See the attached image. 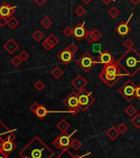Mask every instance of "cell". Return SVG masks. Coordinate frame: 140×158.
Instances as JSON below:
<instances>
[{
	"instance_id": "16",
	"label": "cell",
	"mask_w": 140,
	"mask_h": 158,
	"mask_svg": "<svg viewBox=\"0 0 140 158\" xmlns=\"http://www.w3.org/2000/svg\"><path fill=\"white\" fill-rule=\"evenodd\" d=\"M59 43V39L57 38L54 34L51 33L50 36H48L44 42H42V47L45 48L46 51H51Z\"/></svg>"
},
{
	"instance_id": "47",
	"label": "cell",
	"mask_w": 140,
	"mask_h": 158,
	"mask_svg": "<svg viewBox=\"0 0 140 158\" xmlns=\"http://www.w3.org/2000/svg\"><path fill=\"white\" fill-rule=\"evenodd\" d=\"M129 1H130L133 4H135V5H137L138 3L140 2V0H129Z\"/></svg>"
},
{
	"instance_id": "37",
	"label": "cell",
	"mask_w": 140,
	"mask_h": 158,
	"mask_svg": "<svg viewBox=\"0 0 140 158\" xmlns=\"http://www.w3.org/2000/svg\"><path fill=\"white\" fill-rule=\"evenodd\" d=\"M84 38H85V40H86L88 43H91V44H93V43L95 42L94 39H93V35H92V32H91V31H87Z\"/></svg>"
},
{
	"instance_id": "5",
	"label": "cell",
	"mask_w": 140,
	"mask_h": 158,
	"mask_svg": "<svg viewBox=\"0 0 140 158\" xmlns=\"http://www.w3.org/2000/svg\"><path fill=\"white\" fill-rule=\"evenodd\" d=\"M78 130H74L72 133H61V134L56 137L53 141L54 146L57 148V149H68V147H71V143L73 141V137H72L77 133Z\"/></svg>"
},
{
	"instance_id": "36",
	"label": "cell",
	"mask_w": 140,
	"mask_h": 158,
	"mask_svg": "<svg viewBox=\"0 0 140 158\" xmlns=\"http://www.w3.org/2000/svg\"><path fill=\"white\" fill-rule=\"evenodd\" d=\"M22 62H23V61H22V60L20 59V57L18 56H14L13 58L11 60V63L15 67L20 66V65L22 64Z\"/></svg>"
},
{
	"instance_id": "26",
	"label": "cell",
	"mask_w": 140,
	"mask_h": 158,
	"mask_svg": "<svg viewBox=\"0 0 140 158\" xmlns=\"http://www.w3.org/2000/svg\"><path fill=\"white\" fill-rule=\"evenodd\" d=\"M108 14L110 15V17L113 18V19H115L119 17V15L121 14V12L120 10L116 8V7H112L108 10Z\"/></svg>"
},
{
	"instance_id": "23",
	"label": "cell",
	"mask_w": 140,
	"mask_h": 158,
	"mask_svg": "<svg viewBox=\"0 0 140 158\" xmlns=\"http://www.w3.org/2000/svg\"><path fill=\"white\" fill-rule=\"evenodd\" d=\"M64 71H63V70L59 66H56L54 67L52 70H51V75L53 76L54 78H55L56 80H59L60 78L64 75Z\"/></svg>"
},
{
	"instance_id": "14",
	"label": "cell",
	"mask_w": 140,
	"mask_h": 158,
	"mask_svg": "<svg viewBox=\"0 0 140 158\" xmlns=\"http://www.w3.org/2000/svg\"><path fill=\"white\" fill-rule=\"evenodd\" d=\"M88 81L85 79V78L81 75H78L76 76L73 81H71V85L78 89V90H82L85 89V88L87 87Z\"/></svg>"
},
{
	"instance_id": "25",
	"label": "cell",
	"mask_w": 140,
	"mask_h": 158,
	"mask_svg": "<svg viewBox=\"0 0 140 158\" xmlns=\"http://www.w3.org/2000/svg\"><path fill=\"white\" fill-rule=\"evenodd\" d=\"M130 122L133 126H135V128L139 129L140 128V114L137 113L135 116L132 117V118L130 119Z\"/></svg>"
},
{
	"instance_id": "20",
	"label": "cell",
	"mask_w": 140,
	"mask_h": 158,
	"mask_svg": "<svg viewBox=\"0 0 140 158\" xmlns=\"http://www.w3.org/2000/svg\"><path fill=\"white\" fill-rule=\"evenodd\" d=\"M15 148H16V144L14 143L13 141H4L2 145L1 151L7 155H9L13 152Z\"/></svg>"
},
{
	"instance_id": "13",
	"label": "cell",
	"mask_w": 140,
	"mask_h": 158,
	"mask_svg": "<svg viewBox=\"0 0 140 158\" xmlns=\"http://www.w3.org/2000/svg\"><path fill=\"white\" fill-rule=\"evenodd\" d=\"M17 9V6H12L7 3H3L0 5V17H12Z\"/></svg>"
},
{
	"instance_id": "6",
	"label": "cell",
	"mask_w": 140,
	"mask_h": 158,
	"mask_svg": "<svg viewBox=\"0 0 140 158\" xmlns=\"http://www.w3.org/2000/svg\"><path fill=\"white\" fill-rule=\"evenodd\" d=\"M63 104L68 108V112L70 114L73 116H76L80 111L78 93L71 92L69 95H68L67 98L63 101Z\"/></svg>"
},
{
	"instance_id": "21",
	"label": "cell",
	"mask_w": 140,
	"mask_h": 158,
	"mask_svg": "<svg viewBox=\"0 0 140 158\" xmlns=\"http://www.w3.org/2000/svg\"><path fill=\"white\" fill-rule=\"evenodd\" d=\"M120 134H121V133L118 131L116 127H111V128H110L107 131V133H106V135H107L111 141H115V139L120 136Z\"/></svg>"
},
{
	"instance_id": "29",
	"label": "cell",
	"mask_w": 140,
	"mask_h": 158,
	"mask_svg": "<svg viewBox=\"0 0 140 158\" xmlns=\"http://www.w3.org/2000/svg\"><path fill=\"white\" fill-rule=\"evenodd\" d=\"M124 113H125L127 115H129V117H131L132 118V117H134L135 114H137V109H136L133 105H129L124 109Z\"/></svg>"
},
{
	"instance_id": "19",
	"label": "cell",
	"mask_w": 140,
	"mask_h": 158,
	"mask_svg": "<svg viewBox=\"0 0 140 158\" xmlns=\"http://www.w3.org/2000/svg\"><path fill=\"white\" fill-rule=\"evenodd\" d=\"M88 155H90V152L82 156L74 155V154L71 152L68 149H65L62 150L61 152L59 153V155L57 156L55 158H85Z\"/></svg>"
},
{
	"instance_id": "18",
	"label": "cell",
	"mask_w": 140,
	"mask_h": 158,
	"mask_svg": "<svg viewBox=\"0 0 140 158\" xmlns=\"http://www.w3.org/2000/svg\"><path fill=\"white\" fill-rule=\"evenodd\" d=\"M3 48H4V50L7 51L8 53L9 54H13L19 48V45L17 44V42L14 41L13 39H9L8 40V42H6L5 44L3 46Z\"/></svg>"
},
{
	"instance_id": "34",
	"label": "cell",
	"mask_w": 140,
	"mask_h": 158,
	"mask_svg": "<svg viewBox=\"0 0 140 158\" xmlns=\"http://www.w3.org/2000/svg\"><path fill=\"white\" fill-rule=\"evenodd\" d=\"M134 42L132 41L131 38H128L127 40H125L123 43V46L125 47L127 50H130V49H133L134 48Z\"/></svg>"
},
{
	"instance_id": "3",
	"label": "cell",
	"mask_w": 140,
	"mask_h": 158,
	"mask_svg": "<svg viewBox=\"0 0 140 158\" xmlns=\"http://www.w3.org/2000/svg\"><path fill=\"white\" fill-rule=\"evenodd\" d=\"M118 62L130 77H134L140 71V54L135 49L127 50L119 59Z\"/></svg>"
},
{
	"instance_id": "22",
	"label": "cell",
	"mask_w": 140,
	"mask_h": 158,
	"mask_svg": "<svg viewBox=\"0 0 140 158\" xmlns=\"http://www.w3.org/2000/svg\"><path fill=\"white\" fill-rule=\"evenodd\" d=\"M56 128H58L61 133H67V131L69 129L70 124L69 122H67L65 118H63L59 121L57 125H56Z\"/></svg>"
},
{
	"instance_id": "42",
	"label": "cell",
	"mask_w": 140,
	"mask_h": 158,
	"mask_svg": "<svg viewBox=\"0 0 140 158\" xmlns=\"http://www.w3.org/2000/svg\"><path fill=\"white\" fill-rule=\"evenodd\" d=\"M135 98L140 102V83L136 85V89H135Z\"/></svg>"
},
{
	"instance_id": "1",
	"label": "cell",
	"mask_w": 140,
	"mask_h": 158,
	"mask_svg": "<svg viewBox=\"0 0 140 158\" xmlns=\"http://www.w3.org/2000/svg\"><path fill=\"white\" fill-rule=\"evenodd\" d=\"M54 153L39 137H35L19 152L22 158H53Z\"/></svg>"
},
{
	"instance_id": "33",
	"label": "cell",
	"mask_w": 140,
	"mask_h": 158,
	"mask_svg": "<svg viewBox=\"0 0 140 158\" xmlns=\"http://www.w3.org/2000/svg\"><path fill=\"white\" fill-rule=\"evenodd\" d=\"M116 128H117L118 131L121 133H122V134L125 133L127 131L129 130V127H128V125L126 124L125 122H122L121 124H119Z\"/></svg>"
},
{
	"instance_id": "35",
	"label": "cell",
	"mask_w": 140,
	"mask_h": 158,
	"mask_svg": "<svg viewBox=\"0 0 140 158\" xmlns=\"http://www.w3.org/2000/svg\"><path fill=\"white\" fill-rule=\"evenodd\" d=\"M82 147L81 141H79V139H73L72 143H71V147L73 148V150L75 151H78L79 149H80Z\"/></svg>"
},
{
	"instance_id": "2",
	"label": "cell",
	"mask_w": 140,
	"mask_h": 158,
	"mask_svg": "<svg viewBox=\"0 0 140 158\" xmlns=\"http://www.w3.org/2000/svg\"><path fill=\"white\" fill-rule=\"evenodd\" d=\"M124 76H129V73L126 72L122 68L118 61L104 65L103 68L101 70L98 75L99 79L110 88L113 87L120 81V79Z\"/></svg>"
},
{
	"instance_id": "48",
	"label": "cell",
	"mask_w": 140,
	"mask_h": 158,
	"mask_svg": "<svg viewBox=\"0 0 140 158\" xmlns=\"http://www.w3.org/2000/svg\"><path fill=\"white\" fill-rule=\"evenodd\" d=\"M82 2H83L85 4H89V3H91V2H92L93 0H82Z\"/></svg>"
},
{
	"instance_id": "39",
	"label": "cell",
	"mask_w": 140,
	"mask_h": 158,
	"mask_svg": "<svg viewBox=\"0 0 140 158\" xmlns=\"http://www.w3.org/2000/svg\"><path fill=\"white\" fill-rule=\"evenodd\" d=\"M66 48H67L68 50H69L71 52L74 53V54L79 51V47L76 44H74V43H71V44L68 45Z\"/></svg>"
},
{
	"instance_id": "7",
	"label": "cell",
	"mask_w": 140,
	"mask_h": 158,
	"mask_svg": "<svg viewBox=\"0 0 140 158\" xmlns=\"http://www.w3.org/2000/svg\"><path fill=\"white\" fill-rule=\"evenodd\" d=\"M97 64V61H96L90 53L86 52L77 61V65L79 68L83 70L85 72H90Z\"/></svg>"
},
{
	"instance_id": "12",
	"label": "cell",
	"mask_w": 140,
	"mask_h": 158,
	"mask_svg": "<svg viewBox=\"0 0 140 158\" xmlns=\"http://www.w3.org/2000/svg\"><path fill=\"white\" fill-rule=\"evenodd\" d=\"M86 22H82V23H78L77 25L73 28V36L78 41H81L85 37V35L87 31L85 28Z\"/></svg>"
},
{
	"instance_id": "30",
	"label": "cell",
	"mask_w": 140,
	"mask_h": 158,
	"mask_svg": "<svg viewBox=\"0 0 140 158\" xmlns=\"http://www.w3.org/2000/svg\"><path fill=\"white\" fill-rule=\"evenodd\" d=\"M91 32H92V35H93V39H94L95 42H98L102 37V33L97 29H93V30L91 31Z\"/></svg>"
},
{
	"instance_id": "11",
	"label": "cell",
	"mask_w": 140,
	"mask_h": 158,
	"mask_svg": "<svg viewBox=\"0 0 140 158\" xmlns=\"http://www.w3.org/2000/svg\"><path fill=\"white\" fill-rule=\"evenodd\" d=\"M74 57H75V54L68 50L66 47L57 55V58L65 66L71 63L74 60Z\"/></svg>"
},
{
	"instance_id": "43",
	"label": "cell",
	"mask_w": 140,
	"mask_h": 158,
	"mask_svg": "<svg viewBox=\"0 0 140 158\" xmlns=\"http://www.w3.org/2000/svg\"><path fill=\"white\" fill-rule=\"evenodd\" d=\"M6 25H8V18L0 17V27L1 28H4Z\"/></svg>"
},
{
	"instance_id": "41",
	"label": "cell",
	"mask_w": 140,
	"mask_h": 158,
	"mask_svg": "<svg viewBox=\"0 0 140 158\" xmlns=\"http://www.w3.org/2000/svg\"><path fill=\"white\" fill-rule=\"evenodd\" d=\"M93 51L94 52H101V45L99 44V43H96V44H93Z\"/></svg>"
},
{
	"instance_id": "27",
	"label": "cell",
	"mask_w": 140,
	"mask_h": 158,
	"mask_svg": "<svg viewBox=\"0 0 140 158\" xmlns=\"http://www.w3.org/2000/svg\"><path fill=\"white\" fill-rule=\"evenodd\" d=\"M52 20L49 17H47V16H45L43 19L40 21V24H41V26L43 27L44 28H45V29H48V28H50L51 27V25H52Z\"/></svg>"
},
{
	"instance_id": "40",
	"label": "cell",
	"mask_w": 140,
	"mask_h": 158,
	"mask_svg": "<svg viewBox=\"0 0 140 158\" xmlns=\"http://www.w3.org/2000/svg\"><path fill=\"white\" fill-rule=\"evenodd\" d=\"M18 56L20 57V59L22 60L23 61H26L29 58V54L27 53V51H23L22 52L20 53Z\"/></svg>"
},
{
	"instance_id": "44",
	"label": "cell",
	"mask_w": 140,
	"mask_h": 158,
	"mask_svg": "<svg viewBox=\"0 0 140 158\" xmlns=\"http://www.w3.org/2000/svg\"><path fill=\"white\" fill-rule=\"evenodd\" d=\"M33 1L37 3V5L40 6V7H41V6L44 5V4L47 2L48 0H33Z\"/></svg>"
},
{
	"instance_id": "10",
	"label": "cell",
	"mask_w": 140,
	"mask_h": 158,
	"mask_svg": "<svg viewBox=\"0 0 140 158\" xmlns=\"http://www.w3.org/2000/svg\"><path fill=\"white\" fill-rule=\"evenodd\" d=\"M133 16H134V13L130 15V17H129V19L127 20V22H121L117 27H115V32L118 35H120L121 37L126 36L132 31V28L129 25V22Z\"/></svg>"
},
{
	"instance_id": "17",
	"label": "cell",
	"mask_w": 140,
	"mask_h": 158,
	"mask_svg": "<svg viewBox=\"0 0 140 158\" xmlns=\"http://www.w3.org/2000/svg\"><path fill=\"white\" fill-rule=\"evenodd\" d=\"M50 113H54V112L48 110L44 104H42V103H38L37 108H36V110L34 112V114H36L37 118H39L40 120L44 119L45 117H46V115L48 114H50Z\"/></svg>"
},
{
	"instance_id": "8",
	"label": "cell",
	"mask_w": 140,
	"mask_h": 158,
	"mask_svg": "<svg viewBox=\"0 0 140 158\" xmlns=\"http://www.w3.org/2000/svg\"><path fill=\"white\" fill-rule=\"evenodd\" d=\"M135 89H136V85L129 80L126 81L119 89V93L125 99L126 101L131 102L135 98Z\"/></svg>"
},
{
	"instance_id": "15",
	"label": "cell",
	"mask_w": 140,
	"mask_h": 158,
	"mask_svg": "<svg viewBox=\"0 0 140 158\" xmlns=\"http://www.w3.org/2000/svg\"><path fill=\"white\" fill-rule=\"evenodd\" d=\"M98 62L103 65H107L115 61V57L108 50H104L98 56Z\"/></svg>"
},
{
	"instance_id": "9",
	"label": "cell",
	"mask_w": 140,
	"mask_h": 158,
	"mask_svg": "<svg viewBox=\"0 0 140 158\" xmlns=\"http://www.w3.org/2000/svg\"><path fill=\"white\" fill-rule=\"evenodd\" d=\"M15 130L9 129L6 125L0 121V139L4 142L7 141H13L16 138V135L14 134Z\"/></svg>"
},
{
	"instance_id": "4",
	"label": "cell",
	"mask_w": 140,
	"mask_h": 158,
	"mask_svg": "<svg viewBox=\"0 0 140 158\" xmlns=\"http://www.w3.org/2000/svg\"><path fill=\"white\" fill-rule=\"evenodd\" d=\"M79 102V108L82 112L86 111L95 103L96 99L92 92L87 91V89H82L78 92Z\"/></svg>"
},
{
	"instance_id": "38",
	"label": "cell",
	"mask_w": 140,
	"mask_h": 158,
	"mask_svg": "<svg viewBox=\"0 0 140 158\" xmlns=\"http://www.w3.org/2000/svg\"><path fill=\"white\" fill-rule=\"evenodd\" d=\"M63 33L67 36H73V28H71L70 26H67V27L63 30Z\"/></svg>"
},
{
	"instance_id": "31",
	"label": "cell",
	"mask_w": 140,
	"mask_h": 158,
	"mask_svg": "<svg viewBox=\"0 0 140 158\" xmlns=\"http://www.w3.org/2000/svg\"><path fill=\"white\" fill-rule=\"evenodd\" d=\"M34 88L37 89V91H41L45 88V84L40 80H38L36 83L34 84Z\"/></svg>"
},
{
	"instance_id": "32",
	"label": "cell",
	"mask_w": 140,
	"mask_h": 158,
	"mask_svg": "<svg viewBox=\"0 0 140 158\" xmlns=\"http://www.w3.org/2000/svg\"><path fill=\"white\" fill-rule=\"evenodd\" d=\"M74 13H75V14L78 17H82L83 15H85V13H86V10H85V9H84L83 7H82V6L80 5L78 6V7L76 8L75 10H74Z\"/></svg>"
},
{
	"instance_id": "46",
	"label": "cell",
	"mask_w": 140,
	"mask_h": 158,
	"mask_svg": "<svg viewBox=\"0 0 140 158\" xmlns=\"http://www.w3.org/2000/svg\"><path fill=\"white\" fill-rule=\"evenodd\" d=\"M0 158H9V157L8 156L7 154H5L4 152H3L2 151H0Z\"/></svg>"
},
{
	"instance_id": "28",
	"label": "cell",
	"mask_w": 140,
	"mask_h": 158,
	"mask_svg": "<svg viewBox=\"0 0 140 158\" xmlns=\"http://www.w3.org/2000/svg\"><path fill=\"white\" fill-rule=\"evenodd\" d=\"M44 36H45V34L43 33L40 30H37L32 34V37L37 42H40L42 39L44 38Z\"/></svg>"
},
{
	"instance_id": "24",
	"label": "cell",
	"mask_w": 140,
	"mask_h": 158,
	"mask_svg": "<svg viewBox=\"0 0 140 158\" xmlns=\"http://www.w3.org/2000/svg\"><path fill=\"white\" fill-rule=\"evenodd\" d=\"M18 25H19V21L16 17L12 16V17L8 18V26L10 28L11 30H14Z\"/></svg>"
},
{
	"instance_id": "45",
	"label": "cell",
	"mask_w": 140,
	"mask_h": 158,
	"mask_svg": "<svg viewBox=\"0 0 140 158\" xmlns=\"http://www.w3.org/2000/svg\"><path fill=\"white\" fill-rule=\"evenodd\" d=\"M101 1H102L106 5H109L111 2H115V0H101Z\"/></svg>"
}]
</instances>
